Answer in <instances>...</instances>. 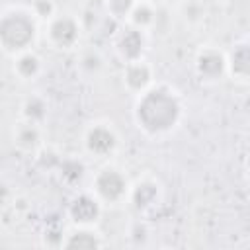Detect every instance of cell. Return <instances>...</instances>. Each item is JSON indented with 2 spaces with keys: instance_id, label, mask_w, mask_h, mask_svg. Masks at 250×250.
<instances>
[{
  "instance_id": "cell-3",
  "label": "cell",
  "mask_w": 250,
  "mask_h": 250,
  "mask_svg": "<svg viewBox=\"0 0 250 250\" xmlns=\"http://www.w3.org/2000/svg\"><path fill=\"white\" fill-rule=\"evenodd\" d=\"M96 191L104 199L115 201L125 193V178L115 170H104L96 178Z\"/></svg>"
},
{
  "instance_id": "cell-11",
  "label": "cell",
  "mask_w": 250,
  "mask_h": 250,
  "mask_svg": "<svg viewBox=\"0 0 250 250\" xmlns=\"http://www.w3.org/2000/svg\"><path fill=\"white\" fill-rule=\"evenodd\" d=\"M156 193H158V189L152 182H141V184H137V188L133 191V203L139 209H145L156 199Z\"/></svg>"
},
{
  "instance_id": "cell-19",
  "label": "cell",
  "mask_w": 250,
  "mask_h": 250,
  "mask_svg": "<svg viewBox=\"0 0 250 250\" xmlns=\"http://www.w3.org/2000/svg\"><path fill=\"white\" fill-rule=\"evenodd\" d=\"M82 66L88 68V70H96V68H100V57H98V55H88V57H84Z\"/></svg>"
},
{
  "instance_id": "cell-6",
  "label": "cell",
  "mask_w": 250,
  "mask_h": 250,
  "mask_svg": "<svg viewBox=\"0 0 250 250\" xmlns=\"http://www.w3.org/2000/svg\"><path fill=\"white\" fill-rule=\"evenodd\" d=\"M225 68V59L217 51H205L197 59V70L205 78H217Z\"/></svg>"
},
{
  "instance_id": "cell-13",
  "label": "cell",
  "mask_w": 250,
  "mask_h": 250,
  "mask_svg": "<svg viewBox=\"0 0 250 250\" xmlns=\"http://www.w3.org/2000/svg\"><path fill=\"white\" fill-rule=\"evenodd\" d=\"M61 176L66 182H78L84 176V166L78 160H64L61 162Z\"/></svg>"
},
{
  "instance_id": "cell-18",
  "label": "cell",
  "mask_w": 250,
  "mask_h": 250,
  "mask_svg": "<svg viewBox=\"0 0 250 250\" xmlns=\"http://www.w3.org/2000/svg\"><path fill=\"white\" fill-rule=\"evenodd\" d=\"M109 10L117 18L127 16L133 10V0H109Z\"/></svg>"
},
{
  "instance_id": "cell-12",
  "label": "cell",
  "mask_w": 250,
  "mask_h": 250,
  "mask_svg": "<svg viewBox=\"0 0 250 250\" xmlns=\"http://www.w3.org/2000/svg\"><path fill=\"white\" fill-rule=\"evenodd\" d=\"M64 246L66 248H96V246H100V242L96 240V236L92 234V232H76V234H72L66 242H64Z\"/></svg>"
},
{
  "instance_id": "cell-17",
  "label": "cell",
  "mask_w": 250,
  "mask_h": 250,
  "mask_svg": "<svg viewBox=\"0 0 250 250\" xmlns=\"http://www.w3.org/2000/svg\"><path fill=\"white\" fill-rule=\"evenodd\" d=\"M133 21L137 23V25H146V23H150L152 21V10L148 8V6H137V8H133Z\"/></svg>"
},
{
  "instance_id": "cell-9",
  "label": "cell",
  "mask_w": 250,
  "mask_h": 250,
  "mask_svg": "<svg viewBox=\"0 0 250 250\" xmlns=\"http://www.w3.org/2000/svg\"><path fill=\"white\" fill-rule=\"evenodd\" d=\"M230 68L240 78L248 76V70H250V51H248V45H238L234 49V53L230 57Z\"/></svg>"
},
{
  "instance_id": "cell-10",
  "label": "cell",
  "mask_w": 250,
  "mask_h": 250,
  "mask_svg": "<svg viewBox=\"0 0 250 250\" xmlns=\"http://www.w3.org/2000/svg\"><path fill=\"white\" fill-rule=\"evenodd\" d=\"M125 80H127V84H129L131 88L141 90V88H145V86L148 84V80H150V70H148V66L135 62V64H131V66L127 68Z\"/></svg>"
},
{
  "instance_id": "cell-14",
  "label": "cell",
  "mask_w": 250,
  "mask_h": 250,
  "mask_svg": "<svg viewBox=\"0 0 250 250\" xmlns=\"http://www.w3.org/2000/svg\"><path fill=\"white\" fill-rule=\"evenodd\" d=\"M45 104H43V100H39V98H29L27 102H25V107H23V113L27 115V119H31V121H39V119H43L45 117Z\"/></svg>"
},
{
  "instance_id": "cell-7",
  "label": "cell",
  "mask_w": 250,
  "mask_h": 250,
  "mask_svg": "<svg viewBox=\"0 0 250 250\" xmlns=\"http://www.w3.org/2000/svg\"><path fill=\"white\" fill-rule=\"evenodd\" d=\"M98 213H100L98 203L88 195H82V197L74 199V203L70 205V215L76 223H90L98 217Z\"/></svg>"
},
{
  "instance_id": "cell-16",
  "label": "cell",
  "mask_w": 250,
  "mask_h": 250,
  "mask_svg": "<svg viewBox=\"0 0 250 250\" xmlns=\"http://www.w3.org/2000/svg\"><path fill=\"white\" fill-rule=\"evenodd\" d=\"M37 141H39V133H37V129H35L33 125H25V127L20 129V133H18V143H20L23 148H33V146L37 145Z\"/></svg>"
},
{
  "instance_id": "cell-15",
  "label": "cell",
  "mask_w": 250,
  "mask_h": 250,
  "mask_svg": "<svg viewBox=\"0 0 250 250\" xmlns=\"http://www.w3.org/2000/svg\"><path fill=\"white\" fill-rule=\"evenodd\" d=\"M18 72L21 74V76H25V78H29V76H33L37 70H39V61H37V57H33V55H23V57H20V61H18Z\"/></svg>"
},
{
  "instance_id": "cell-1",
  "label": "cell",
  "mask_w": 250,
  "mask_h": 250,
  "mask_svg": "<svg viewBox=\"0 0 250 250\" xmlns=\"http://www.w3.org/2000/svg\"><path fill=\"white\" fill-rule=\"evenodd\" d=\"M180 117L178 100L164 88L146 92L137 104V119L143 129L150 133L168 131Z\"/></svg>"
},
{
  "instance_id": "cell-5",
  "label": "cell",
  "mask_w": 250,
  "mask_h": 250,
  "mask_svg": "<svg viewBox=\"0 0 250 250\" xmlns=\"http://www.w3.org/2000/svg\"><path fill=\"white\" fill-rule=\"evenodd\" d=\"M86 145L96 154H105L115 146V135L105 127H94L90 129L86 137Z\"/></svg>"
},
{
  "instance_id": "cell-2",
  "label": "cell",
  "mask_w": 250,
  "mask_h": 250,
  "mask_svg": "<svg viewBox=\"0 0 250 250\" xmlns=\"http://www.w3.org/2000/svg\"><path fill=\"white\" fill-rule=\"evenodd\" d=\"M35 35L31 18L21 12H12L0 20V43L10 51L25 49Z\"/></svg>"
},
{
  "instance_id": "cell-20",
  "label": "cell",
  "mask_w": 250,
  "mask_h": 250,
  "mask_svg": "<svg viewBox=\"0 0 250 250\" xmlns=\"http://www.w3.org/2000/svg\"><path fill=\"white\" fill-rule=\"evenodd\" d=\"M35 8H37L39 16H49V14L53 12V4H51L49 0H37V2H35Z\"/></svg>"
},
{
  "instance_id": "cell-8",
  "label": "cell",
  "mask_w": 250,
  "mask_h": 250,
  "mask_svg": "<svg viewBox=\"0 0 250 250\" xmlns=\"http://www.w3.org/2000/svg\"><path fill=\"white\" fill-rule=\"evenodd\" d=\"M143 45H145V41H143L141 31H137V29H127V31L121 35V39H119V53H121L125 59L135 61V59L143 53Z\"/></svg>"
},
{
  "instance_id": "cell-4",
  "label": "cell",
  "mask_w": 250,
  "mask_h": 250,
  "mask_svg": "<svg viewBox=\"0 0 250 250\" xmlns=\"http://www.w3.org/2000/svg\"><path fill=\"white\" fill-rule=\"evenodd\" d=\"M51 39L61 47H70L78 39V25L70 18H59L51 25Z\"/></svg>"
}]
</instances>
